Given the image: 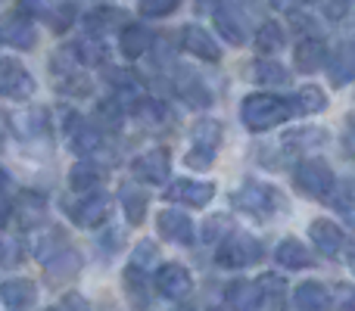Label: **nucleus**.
Listing matches in <instances>:
<instances>
[{"mask_svg": "<svg viewBox=\"0 0 355 311\" xmlns=\"http://www.w3.org/2000/svg\"><path fill=\"white\" fill-rule=\"evenodd\" d=\"M234 206L256 215V218H268L277 208V193L271 187H262V184H246L243 190L234 193Z\"/></svg>", "mask_w": 355, "mask_h": 311, "instance_id": "39448f33", "label": "nucleus"}, {"mask_svg": "<svg viewBox=\"0 0 355 311\" xmlns=\"http://www.w3.org/2000/svg\"><path fill=\"white\" fill-rule=\"evenodd\" d=\"M175 91L181 94V100H187V106H209V87L202 85V78L196 72H187V69H178V78H175Z\"/></svg>", "mask_w": 355, "mask_h": 311, "instance_id": "ddd939ff", "label": "nucleus"}, {"mask_svg": "<svg viewBox=\"0 0 355 311\" xmlns=\"http://www.w3.org/2000/svg\"><path fill=\"white\" fill-rule=\"evenodd\" d=\"M212 159H215L212 147H200V143H193V147H190V153H187V165H190V168H209V165H212Z\"/></svg>", "mask_w": 355, "mask_h": 311, "instance_id": "c9c22d12", "label": "nucleus"}, {"mask_svg": "<svg viewBox=\"0 0 355 311\" xmlns=\"http://www.w3.org/2000/svg\"><path fill=\"white\" fill-rule=\"evenodd\" d=\"M215 28L221 31V37L231 44H243L246 41V25H243V16L234 12L231 6H218L215 10Z\"/></svg>", "mask_w": 355, "mask_h": 311, "instance_id": "aec40b11", "label": "nucleus"}, {"mask_svg": "<svg viewBox=\"0 0 355 311\" xmlns=\"http://www.w3.org/2000/svg\"><path fill=\"white\" fill-rule=\"evenodd\" d=\"M100 181H103V168H97V165H91V162H78L69 171L72 190H94Z\"/></svg>", "mask_w": 355, "mask_h": 311, "instance_id": "bb28decb", "label": "nucleus"}, {"mask_svg": "<svg viewBox=\"0 0 355 311\" xmlns=\"http://www.w3.org/2000/svg\"><path fill=\"white\" fill-rule=\"evenodd\" d=\"M72 125L75 128H69V141L78 153H91V150L100 147V131L94 125H87L85 118H72Z\"/></svg>", "mask_w": 355, "mask_h": 311, "instance_id": "b1692460", "label": "nucleus"}, {"mask_svg": "<svg viewBox=\"0 0 355 311\" xmlns=\"http://www.w3.org/2000/svg\"><path fill=\"white\" fill-rule=\"evenodd\" d=\"M290 118V106L287 100L268 97V94H252L243 100V122L250 131H268L275 125L287 122Z\"/></svg>", "mask_w": 355, "mask_h": 311, "instance_id": "f257e3e1", "label": "nucleus"}, {"mask_svg": "<svg viewBox=\"0 0 355 311\" xmlns=\"http://www.w3.org/2000/svg\"><path fill=\"white\" fill-rule=\"evenodd\" d=\"M300 3H302V0H271V6H275V10H296Z\"/></svg>", "mask_w": 355, "mask_h": 311, "instance_id": "37998d69", "label": "nucleus"}, {"mask_svg": "<svg viewBox=\"0 0 355 311\" xmlns=\"http://www.w3.org/2000/svg\"><path fill=\"white\" fill-rule=\"evenodd\" d=\"M22 12H31V16H50V3L47 0H22Z\"/></svg>", "mask_w": 355, "mask_h": 311, "instance_id": "ea45409f", "label": "nucleus"}, {"mask_svg": "<svg viewBox=\"0 0 355 311\" xmlns=\"http://www.w3.org/2000/svg\"><path fill=\"white\" fill-rule=\"evenodd\" d=\"M212 196H215L212 184H200V181H175L172 187L166 190L168 202H184V206H193V208L209 206Z\"/></svg>", "mask_w": 355, "mask_h": 311, "instance_id": "6e6552de", "label": "nucleus"}, {"mask_svg": "<svg viewBox=\"0 0 355 311\" xmlns=\"http://www.w3.org/2000/svg\"><path fill=\"white\" fill-rule=\"evenodd\" d=\"M331 78L334 85H349L355 78V50L352 47H340L331 60Z\"/></svg>", "mask_w": 355, "mask_h": 311, "instance_id": "393cba45", "label": "nucleus"}, {"mask_svg": "<svg viewBox=\"0 0 355 311\" xmlns=\"http://www.w3.org/2000/svg\"><path fill=\"white\" fill-rule=\"evenodd\" d=\"M0 184H3V171H0Z\"/></svg>", "mask_w": 355, "mask_h": 311, "instance_id": "8fccbe9b", "label": "nucleus"}, {"mask_svg": "<svg viewBox=\"0 0 355 311\" xmlns=\"http://www.w3.org/2000/svg\"><path fill=\"white\" fill-rule=\"evenodd\" d=\"M287 106H290V100H287ZM324 106H327L324 91H318V87H302L293 97L290 116H309V112H318V109H324Z\"/></svg>", "mask_w": 355, "mask_h": 311, "instance_id": "5701e85b", "label": "nucleus"}, {"mask_svg": "<svg viewBox=\"0 0 355 311\" xmlns=\"http://www.w3.org/2000/svg\"><path fill=\"white\" fill-rule=\"evenodd\" d=\"M153 256H156V252H153V243H141V246H137L135 262H137V265H147V262H153Z\"/></svg>", "mask_w": 355, "mask_h": 311, "instance_id": "a19ab883", "label": "nucleus"}, {"mask_svg": "<svg viewBox=\"0 0 355 311\" xmlns=\"http://www.w3.org/2000/svg\"><path fill=\"white\" fill-rule=\"evenodd\" d=\"M150 44H153V35H150L147 25H125L122 35H119V50H122L128 60H137V56H144L150 50Z\"/></svg>", "mask_w": 355, "mask_h": 311, "instance_id": "2eb2a0df", "label": "nucleus"}, {"mask_svg": "<svg viewBox=\"0 0 355 311\" xmlns=\"http://www.w3.org/2000/svg\"><path fill=\"white\" fill-rule=\"evenodd\" d=\"M184 47L206 62H215L221 56L218 47H215V41H212V35H209L206 28H200V25H187V28H184Z\"/></svg>", "mask_w": 355, "mask_h": 311, "instance_id": "a211bd4d", "label": "nucleus"}, {"mask_svg": "<svg viewBox=\"0 0 355 311\" xmlns=\"http://www.w3.org/2000/svg\"><path fill=\"white\" fill-rule=\"evenodd\" d=\"M12 208H16V221L22 231H31V227H37L44 221V212H47V202H44V196L37 193H19L16 202H12Z\"/></svg>", "mask_w": 355, "mask_h": 311, "instance_id": "f8f14e48", "label": "nucleus"}, {"mask_svg": "<svg viewBox=\"0 0 355 311\" xmlns=\"http://www.w3.org/2000/svg\"><path fill=\"white\" fill-rule=\"evenodd\" d=\"M284 41H287V37H284V28L277 22H265L256 35L259 53H277V50L284 47Z\"/></svg>", "mask_w": 355, "mask_h": 311, "instance_id": "c756f323", "label": "nucleus"}, {"mask_svg": "<svg viewBox=\"0 0 355 311\" xmlns=\"http://www.w3.org/2000/svg\"><path fill=\"white\" fill-rule=\"evenodd\" d=\"M265 299H268V296H265L262 283L237 281V283H231V287H227V302H231L234 311H256Z\"/></svg>", "mask_w": 355, "mask_h": 311, "instance_id": "9b49d317", "label": "nucleus"}, {"mask_svg": "<svg viewBox=\"0 0 355 311\" xmlns=\"http://www.w3.org/2000/svg\"><path fill=\"white\" fill-rule=\"evenodd\" d=\"M334 208H337L346 221H355V177L340 181V187L334 190Z\"/></svg>", "mask_w": 355, "mask_h": 311, "instance_id": "c85d7f7f", "label": "nucleus"}, {"mask_svg": "<svg viewBox=\"0 0 355 311\" xmlns=\"http://www.w3.org/2000/svg\"><path fill=\"white\" fill-rule=\"evenodd\" d=\"M47 311H56V308H47Z\"/></svg>", "mask_w": 355, "mask_h": 311, "instance_id": "3c124183", "label": "nucleus"}, {"mask_svg": "<svg viewBox=\"0 0 355 311\" xmlns=\"http://www.w3.org/2000/svg\"><path fill=\"white\" fill-rule=\"evenodd\" d=\"M312 3L318 6L327 19H340V16H346V10H349V0H312Z\"/></svg>", "mask_w": 355, "mask_h": 311, "instance_id": "4c0bfd02", "label": "nucleus"}, {"mask_svg": "<svg viewBox=\"0 0 355 311\" xmlns=\"http://www.w3.org/2000/svg\"><path fill=\"white\" fill-rule=\"evenodd\" d=\"M178 311H196V308H190V305H181V308H178Z\"/></svg>", "mask_w": 355, "mask_h": 311, "instance_id": "49530a36", "label": "nucleus"}, {"mask_svg": "<svg viewBox=\"0 0 355 311\" xmlns=\"http://www.w3.org/2000/svg\"><path fill=\"white\" fill-rule=\"evenodd\" d=\"M309 233H312V243L318 252H324V256H337L340 246H343V231H340L337 224H331V221L318 218L312 221V227H309Z\"/></svg>", "mask_w": 355, "mask_h": 311, "instance_id": "dca6fc26", "label": "nucleus"}, {"mask_svg": "<svg viewBox=\"0 0 355 311\" xmlns=\"http://www.w3.org/2000/svg\"><path fill=\"white\" fill-rule=\"evenodd\" d=\"M275 258H277V265H284V268H290V271H300V268L312 265V256H309V249L300 240H284V243L277 246Z\"/></svg>", "mask_w": 355, "mask_h": 311, "instance_id": "4be33fe9", "label": "nucleus"}, {"mask_svg": "<svg viewBox=\"0 0 355 311\" xmlns=\"http://www.w3.org/2000/svg\"><path fill=\"white\" fill-rule=\"evenodd\" d=\"M35 91V81H31L28 69L16 60H0V94L12 100H22Z\"/></svg>", "mask_w": 355, "mask_h": 311, "instance_id": "0eeeda50", "label": "nucleus"}, {"mask_svg": "<svg viewBox=\"0 0 355 311\" xmlns=\"http://www.w3.org/2000/svg\"><path fill=\"white\" fill-rule=\"evenodd\" d=\"M72 19H75V6L72 3H62V6H56V10H50V25H53V31L69 28Z\"/></svg>", "mask_w": 355, "mask_h": 311, "instance_id": "e433bc0d", "label": "nucleus"}, {"mask_svg": "<svg viewBox=\"0 0 355 311\" xmlns=\"http://www.w3.org/2000/svg\"><path fill=\"white\" fill-rule=\"evenodd\" d=\"M125 293H128V302L135 308H147L150 305V293H147V281L144 274H137V268L125 271Z\"/></svg>", "mask_w": 355, "mask_h": 311, "instance_id": "cd10ccee", "label": "nucleus"}, {"mask_svg": "<svg viewBox=\"0 0 355 311\" xmlns=\"http://www.w3.org/2000/svg\"><path fill=\"white\" fill-rule=\"evenodd\" d=\"M256 81H265V85H281V81H287V72H284L277 62H256Z\"/></svg>", "mask_w": 355, "mask_h": 311, "instance_id": "72a5a7b5", "label": "nucleus"}, {"mask_svg": "<svg viewBox=\"0 0 355 311\" xmlns=\"http://www.w3.org/2000/svg\"><path fill=\"white\" fill-rule=\"evenodd\" d=\"M10 212H12V202H10V199H6V196H3V193H0V224H3V221H6V218H10Z\"/></svg>", "mask_w": 355, "mask_h": 311, "instance_id": "79ce46f5", "label": "nucleus"}, {"mask_svg": "<svg viewBox=\"0 0 355 311\" xmlns=\"http://www.w3.org/2000/svg\"><path fill=\"white\" fill-rule=\"evenodd\" d=\"M122 12L119 10H112V6H100V10H94L91 16L85 19V25H87V31L91 35H106V31H112L119 22H122Z\"/></svg>", "mask_w": 355, "mask_h": 311, "instance_id": "a878e982", "label": "nucleus"}, {"mask_svg": "<svg viewBox=\"0 0 355 311\" xmlns=\"http://www.w3.org/2000/svg\"><path fill=\"white\" fill-rule=\"evenodd\" d=\"M349 262H352V268H355V252H352V258H349Z\"/></svg>", "mask_w": 355, "mask_h": 311, "instance_id": "09e8293b", "label": "nucleus"}, {"mask_svg": "<svg viewBox=\"0 0 355 311\" xmlns=\"http://www.w3.org/2000/svg\"><path fill=\"white\" fill-rule=\"evenodd\" d=\"M156 287L166 299H184L190 293V271L181 265H162L156 271Z\"/></svg>", "mask_w": 355, "mask_h": 311, "instance_id": "9d476101", "label": "nucleus"}, {"mask_svg": "<svg viewBox=\"0 0 355 311\" xmlns=\"http://www.w3.org/2000/svg\"><path fill=\"white\" fill-rule=\"evenodd\" d=\"M168 168H172V159H168L166 150H150V153L137 156L131 162V171L147 184H162L168 177Z\"/></svg>", "mask_w": 355, "mask_h": 311, "instance_id": "1a4fd4ad", "label": "nucleus"}, {"mask_svg": "<svg viewBox=\"0 0 355 311\" xmlns=\"http://www.w3.org/2000/svg\"><path fill=\"white\" fill-rule=\"evenodd\" d=\"M293 308L296 311H327L331 308V296L321 283H300L293 290Z\"/></svg>", "mask_w": 355, "mask_h": 311, "instance_id": "f3484780", "label": "nucleus"}, {"mask_svg": "<svg viewBox=\"0 0 355 311\" xmlns=\"http://www.w3.org/2000/svg\"><path fill=\"white\" fill-rule=\"evenodd\" d=\"M225 231H227V218H221V215L218 218H209L206 227H202V240H206V243H215Z\"/></svg>", "mask_w": 355, "mask_h": 311, "instance_id": "58836bf2", "label": "nucleus"}, {"mask_svg": "<svg viewBox=\"0 0 355 311\" xmlns=\"http://www.w3.org/2000/svg\"><path fill=\"white\" fill-rule=\"evenodd\" d=\"M181 0H141V12L150 19H159V16H168V12L178 10Z\"/></svg>", "mask_w": 355, "mask_h": 311, "instance_id": "f704fd0d", "label": "nucleus"}, {"mask_svg": "<svg viewBox=\"0 0 355 311\" xmlns=\"http://www.w3.org/2000/svg\"><path fill=\"white\" fill-rule=\"evenodd\" d=\"M0 299H3L12 311L31 305V302H35V283L22 281V277H16V281H6L3 287H0Z\"/></svg>", "mask_w": 355, "mask_h": 311, "instance_id": "412c9836", "label": "nucleus"}, {"mask_svg": "<svg viewBox=\"0 0 355 311\" xmlns=\"http://www.w3.org/2000/svg\"><path fill=\"white\" fill-rule=\"evenodd\" d=\"M293 181H296V190H300V193L312 196V199H324V196L334 190V171L324 159H306V162L296 168Z\"/></svg>", "mask_w": 355, "mask_h": 311, "instance_id": "f03ea898", "label": "nucleus"}, {"mask_svg": "<svg viewBox=\"0 0 355 311\" xmlns=\"http://www.w3.org/2000/svg\"><path fill=\"white\" fill-rule=\"evenodd\" d=\"M293 62L300 72H318L327 62V47L324 41H315V37H306V41L296 44L293 50Z\"/></svg>", "mask_w": 355, "mask_h": 311, "instance_id": "4468645a", "label": "nucleus"}, {"mask_svg": "<svg viewBox=\"0 0 355 311\" xmlns=\"http://www.w3.org/2000/svg\"><path fill=\"white\" fill-rule=\"evenodd\" d=\"M218 141H221L218 122H200V125L193 128V143H200V147H212V150H218Z\"/></svg>", "mask_w": 355, "mask_h": 311, "instance_id": "473e14b6", "label": "nucleus"}, {"mask_svg": "<svg viewBox=\"0 0 355 311\" xmlns=\"http://www.w3.org/2000/svg\"><path fill=\"white\" fill-rule=\"evenodd\" d=\"M122 206H125V215H128L131 224H141L144 215H147V196L137 193V190H125V193H122Z\"/></svg>", "mask_w": 355, "mask_h": 311, "instance_id": "7c9ffc66", "label": "nucleus"}, {"mask_svg": "<svg viewBox=\"0 0 355 311\" xmlns=\"http://www.w3.org/2000/svg\"><path fill=\"white\" fill-rule=\"evenodd\" d=\"M349 137H352V143H355V116H349Z\"/></svg>", "mask_w": 355, "mask_h": 311, "instance_id": "a18cd8bd", "label": "nucleus"}, {"mask_svg": "<svg viewBox=\"0 0 355 311\" xmlns=\"http://www.w3.org/2000/svg\"><path fill=\"white\" fill-rule=\"evenodd\" d=\"M0 262H3V243H0Z\"/></svg>", "mask_w": 355, "mask_h": 311, "instance_id": "de8ad7c7", "label": "nucleus"}, {"mask_svg": "<svg viewBox=\"0 0 355 311\" xmlns=\"http://www.w3.org/2000/svg\"><path fill=\"white\" fill-rule=\"evenodd\" d=\"M110 212H112V199L106 193H91L69 208V215H72V221L78 227H100L110 218Z\"/></svg>", "mask_w": 355, "mask_h": 311, "instance_id": "423d86ee", "label": "nucleus"}, {"mask_svg": "<svg viewBox=\"0 0 355 311\" xmlns=\"http://www.w3.org/2000/svg\"><path fill=\"white\" fill-rule=\"evenodd\" d=\"M75 50H78V60L87 62V66H100V62L106 60V47L97 41V37H87V41L75 44Z\"/></svg>", "mask_w": 355, "mask_h": 311, "instance_id": "2f4dec72", "label": "nucleus"}, {"mask_svg": "<svg viewBox=\"0 0 355 311\" xmlns=\"http://www.w3.org/2000/svg\"><path fill=\"white\" fill-rule=\"evenodd\" d=\"M0 41L10 44V47H16V50H28V47H35L37 31H35L31 19L25 16L22 10L6 12V16H0Z\"/></svg>", "mask_w": 355, "mask_h": 311, "instance_id": "20e7f679", "label": "nucleus"}, {"mask_svg": "<svg viewBox=\"0 0 355 311\" xmlns=\"http://www.w3.org/2000/svg\"><path fill=\"white\" fill-rule=\"evenodd\" d=\"M343 311H355V293H349V302L343 305Z\"/></svg>", "mask_w": 355, "mask_h": 311, "instance_id": "c03bdc74", "label": "nucleus"}, {"mask_svg": "<svg viewBox=\"0 0 355 311\" xmlns=\"http://www.w3.org/2000/svg\"><path fill=\"white\" fill-rule=\"evenodd\" d=\"M159 233L172 243H190L193 237V224L184 212H162L159 215Z\"/></svg>", "mask_w": 355, "mask_h": 311, "instance_id": "6ab92c4d", "label": "nucleus"}, {"mask_svg": "<svg viewBox=\"0 0 355 311\" xmlns=\"http://www.w3.org/2000/svg\"><path fill=\"white\" fill-rule=\"evenodd\" d=\"M262 258V243L252 240L250 233H234L231 240L221 243V249L215 252V262L221 268H250Z\"/></svg>", "mask_w": 355, "mask_h": 311, "instance_id": "7ed1b4c3", "label": "nucleus"}]
</instances>
